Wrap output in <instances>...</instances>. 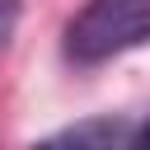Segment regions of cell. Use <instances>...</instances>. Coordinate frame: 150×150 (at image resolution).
<instances>
[{
    "mask_svg": "<svg viewBox=\"0 0 150 150\" xmlns=\"http://www.w3.org/2000/svg\"><path fill=\"white\" fill-rule=\"evenodd\" d=\"M150 42V0H89L66 23V56L80 66L112 61Z\"/></svg>",
    "mask_w": 150,
    "mask_h": 150,
    "instance_id": "1",
    "label": "cell"
},
{
    "mask_svg": "<svg viewBox=\"0 0 150 150\" xmlns=\"http://www.w3.org/2000/svg\"><path fill=\"white\" fill-rule=\"evenodd\" d=\"M56 145H131V127L127 122H112V117H98V122H80V127H66L52 136Z\"/></svg>",
    "mask_w": 150,
    "mask_h": 150,
    "instance_id": "2",
    "label": "cell"
},
{
    "mask_svg": "<svg viewBox=\"0 0 150 150\" xmlns=\"http://www.w3.org/2000/svg\"><path fill=\"white\" fill-rule=\"evenodd\" d=\"M14 23H19V0H0V52L14 38Z\"/></svg>",
    "mask_w": 150,
    "mask_h": 150,
    "instance_id": "3",
    "label": "cell"
},
{
    "mask_svg": "<svg viewBox=\"0 0 150 150\" xmlns=\"http://www.w3.org/2000/svg\"><path fill=\"white\" fill-rule=\"evenodd\" d=\"M131 145H150V117L141 127H131Z\"/></svg>",
    "mask_w": 150,
    "mask_h": 150,
    "instance_id": "4",
    "label": "cell"
}]
</instances>
